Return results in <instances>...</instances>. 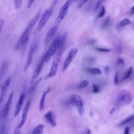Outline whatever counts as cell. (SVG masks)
Here are the masks:
<instances>
[{
	"mask_svg": "<svg viewBox=\"0 0 134 134\" xmlns=\"http://www.w3.org/2000/svg\"><path fill=\"white\" fill-rule=\"evenodd\" d=\"M132 100L133 95L131 92L126 90H121L117 96L115 105L110 110V114H113L121 107L130 104Z\"/></svg>",
	"mask_w": 134,
	"mask_h": 134,
	"instance_id": "obj_1",
	"label": "cell"
},
{
	"mask_svg": "<svg viewBox=\"0 0 134 134\" xmlns=\"http://www.w3.org/2000/svg\"><path fill=\"white\" fill-rule=\"evenodd\" d=\"M63 49V48L59 49L57 51V52L55 53V54L53 58L51 68L50 69V70L48 73L45 76V78H44L45 79H48L51 78L56 75L58 66L60 63Z\"/></svg>",
	"mask_w": 134,
	"mask_h": 134,
	"instance_id": "obj_2",
	"label": "cell"
},
{
	"mask_svg": "<svg viewBox=\"0 0 134 134\" xmlns=\"http://www.w3.org/2000/svg\"><path fill=\"white\" fill-rule=\"evenodd\" d=\"M59 38L60 35H58L53 40L52 42L51 43L49 47L48 50L43 55L42 59L44 63L48 62L52 57L54 55V54L57 52L59 48Z\"/></svg>",
	"mask_w": 134,
	"mask_h": 134,
	"instance_id": "obj_3",
	"label": "cell"
},
{
	"mask_svg": "<svg viewBox=\"0 0 134 134\" xmlns=\"http://www.w3.org/2000/svg\"><path fill=\"white\" fill-rule=\"evenodd\" d=\"M69 103L76 109L80 116H83L84 113V107L82 97L77 94H73L69 97Z\"/></svg>",
	"mask_w": 134,
	"mask_h": 134,
	"instance_id": "obj_4",
	"label": "cell"
},
{
	"mask_svg": "<svg viewBox=\"0 0 134 134\" xmlns=\"http://www.w3.org/2000/svg\"><path fill=\"white\" fill-rule=\"evenodd\" d=\"M31 30L32 29L26 26L24 31L20 35V36L16 41V43L15 44L14 49L15 50H19L27 42Z\"/></svg>",
	"mask_w": 134,
	"mask_h": 134,
	"instance_id": "obj_5",
	"label": "cell"
},
{
	"mask_svg": "<svg viewBox=\"0 0 134 134\" xmlns=\"http://www.w3.org/2000/svg\"><path fill=\"white\" fill-rule=\"evenodd\" d=\"M52 13V8L48 9L44 12L36 28L37 32L40 31L43 28V27L45 26V25L47 23L50 17H51Z\"/></svg>",
	"mask_w": 134,
	"mask_h": 134,
	"instance_id": "obj_6",
	"label": "cell"
},
{
	"mask_svg": "<svg viewBox=\"0 0 134 134\" xmlns=\"http://www.w3.org/2000/svg\"><path fill=\"white\" fill-rule=\"evenodd\" d=\"M73 0H67L63 5L60 8L57 18L55 19L56 23H60L66 16L68 14L69 8L70 7Z\"/></svg>",
	"mask_w": 134,
	"mask_h": 134,
	"instance_id": "obj_7",
	"label": "cell"
},
{
	"mask_svg": "<svg viewBox=\"0 0 134 134\" xmlns=\"http://www.w3.org/2000/svg\"><path fill=\"white\" fill-rule=\"evenodd\" d=\"M77 51L78 49L77 48H73L69 51L68 56L64 62L62 68V71H65L68 69L69 65L76 56L77 53Z\"/></svg>",
	"mask_w": 134,
	"mask_h": 134,
	"instance_id": "obj_8",
	"label": "cell"
},
{
	"mask_svg": "<svg viewBox=\"0 0 134 134\" xmlns=\"http://www.w3.org/2000/svg\"><path fill=\"white\" fill-rule=\"evenodd\" d=\"M14 94V92H12L10 93V94L8 96V98L7 99V100L4 107H3L1 113V117L3 119H5L7 116L10 107L11 106L13 100Z\"/></svg>",
	"mask_w": 134,
	"mask_h": 134,
	"instance_id": "obj_9",
	"label": "cell"
},
{
	"mask_svg": "<svg viewBox=\"0 0 134 134\" xmlns=\"http://www.w3.org/2000/svg\"><path fill=\"white\" fill-rule=\"evenodd\" d=\"M37 48V45L35 43L32 44L28 51V55H27V61L25 65L24 68V72H26L27 71V70L28 69V68H29V66H30L31 64V62H32V57H33V54L34 53V52L36 51Z\"/></svg>",
	"mask_w": 134,
	"mask_h": 134,
	"instance_id": "obj_10",
	"label": "cell"
},
{
	"mask_svg": "<svg viewBox=\"0 0 134 134\" xmlns=\"http://www.w3.org/2000/svg\"><path fill=\"white\" fill-rule=\"evenodd\" d=\"M44 63V62L42 59H41L40 62H39V63L37 65V66L36 68V69H35V71L34 72V73L32 75L31 79L30 82V86L32 85L35 83L36 81L37 80V79L38 78V77L40 75V72H41V70L43 68Z\"/></svg>",
	"mask_w": 134,
	"mask_h": 134,
	"instance_id": "obj_11",
	"label": "cell"
},
{
	"mask_svg": "<svg viewBox=\"0 0 134 134\" xmlns=\"http://www.w3.org/2000/svg\"><path fill=\"white\" fill-rule=\"evenodd\" d=\"M44 118L46 120L52 127H54L57 125V118L54 112L50 110H48L46 113H45L43 115Z\"/></svg>",
	"mask_w": 134,
	"mask_h": 134,
	"instance_id": "obj_12",
	"label": "cell"
},
{
	"mask_svg": "<svg viewBox=\"0 0 134 134\" xmlns=\"http://www.w3.org/2000/svg\"><path fill=\"white\" fill-rule=\"evenodd\" d=\"M58 28H59L58 25H55L49 30V31L47 32L46 35L45 40H44L45 44L48 45L53 40L55 35L56 34L58 31Z\"/></svg>",
	"mask_w": 134,
	"mask_h": 134,
	"instance_id": "obj_13",
	"label": "cell"
},
{
	"mask_svg": "<svg viewBox=\"0 0 134 134\" xmlns=\"http://www.w3.org/2000/svg\"><path fill=\"white\" fill-rule=\"evenodd\" d=\"M30 100H28L27 101V102L26 103L24 109H23V114H22V116H21V120L20 121V123L19 124L18 127L20 129L23 125H24V124L25 123L27 118V115L28 113V110H29V106H30Z\"/></svg>",
	"mask_w": 134,
	"mask_h": 134,
	"instance_id": "obj_14",
	"label": "cell"
},
{
	"mask_svg": "<svg viewBox=\"0 0 134 134\" xmlns=\"http://www.w3.org/2000/svg\"><path fill=\"white\" fill-rule=\"evenodd\" d=\"M25 93H21L19 96V99L18 100L17 103L16 104V107H15V112H14V117H15V118L18 115V114L20 111L21 108L23 106V102H24V100L25 99Z\"/></svg>",
	"mask_w": 134,
	"mask_h": 134,
	"instance_id": "obj_15",
	"label": "cell"
},
{
	"mask_svg": "<svg viewBox=\"0 0 134 134\" xmlns=\"http://www.w3.org/2000/svg\"><path fill=\"white\" fill-rule=\"evenodd\" d=\"M50 87H49L46 91H45L43 94H42V96L41 97L40 100V104H39V110L41 111L42 110H43V109L44 108V101H45V98L46 97V95L47 94V93L50 91Z\"/></svg>",
	"mask_w": 134,
	"mask_h": 134,
	"instance_id": "obj_16",
	"label": "cell"
},
{
	"mask_svg": "<svg viewBox=\"0 0 134 134\" xmlns=\"http://www.w3.org/2000/svg\"><path fill=\"white\" fill-rule=\"evenodd\" d=\"M44 129V125L43 124H39L37 125L32 131V134H43Z\"/></svg>",
	"mask_w": 134,
	"mask_h": 134,
	"instance_id": "obj_17",
	"label": "cell"
},
{
	"mask_svg": "<svg viewBox=\"0 0 134 134\" xmlns=\"http://www.w3.org/2000/svg\"><path fill=\"white\" fill-rule=\"evenodd\" d=\"M67 35H68L67 32L65 31L63 34V35L61 37H60V38H59V49L63 48V47L64 46V44H65V42L66 40Z\"/></svg>",
	"mask_w": 134,
	"mask_h": 134,
	"instance_id": "obj_18",
	"label": "cell"
},
{
	"mask_svg": "<svg viewBox=\"0 0 134 134\" xmlns=\"http://www.w3.org/2000/svg\"><path fill=\"white\" fill-rule=\"evenodd\" d=\"M87 70L88 73L93 75H100L102 73L101 70L98 68H89Z\"/></svg>",
	"mask_w": 134,
	"mask_h": 134,
	"instance_id": "obj_19",
	"label": "cell"
},
{
	"mask_svg": "<svg viewBox=\"0 0 134 134\" xmlns=\"http://www.w3.org/2000/svg\"><path fill=\"white\" fill-rule=\"evenodd\" d=\"M132 71H133V70H132V68L131 66L128 69V70L126 71V72H125V73L124 74L122 81H125V80H127L128 79H129L132 73Z\"/></svg>",
	"mask_w": 134,
	"mask_h": 134,
	"instance_id": "obj_20",
	"label": "cell"
},
{
	"mask_svg": "<svg viewBox=\"0 0 134 134\" xmlns=\"http://www.w3.org/2000/svg\"><path fill=\"white\" fill-rule=\"evenodd\" d=\"M133 115H131V116H130L129 117H128L127 118L123 119L119 123V124L118 125V126H123L129 122H130L131 120H132L133 119Z\"/></svg>",
	"mask_w": 134,
	"mask_h": 134,
	"instance_id": "obj_21",
	"label": "cell"
},
{
	"mask_svg": "<svg viewBox=\"0 0 134 134\" xmlns=\"http://www.w3.org/2000/svg\"><path fill=\"white\" fill-rule=\"evenodd\" d=\"M111 24V19L109 17H107L103 22L102 25V28L103 29H106L108 28Z\"/></svg>",
	"mask_w": 134,
	"mask_h": 134,
	"instance_id": "obj_22",
	"label": "cell"
},
{
	"mask_svg": "<svg viewBox=\"0 0 134 134\" xmlns=\"http://www.w3.org/2000/svg\"><path fill=\"white\" fill-rule=\"evenodd\" d=\"M41 80H42V77H40L39 79H38V80H37L36 81V82H35V83L32 85L31 86V87L29 89V93H31L32 92H33L36 90L37 86H38L39 83L41 82Z\"/></svg>",
	"mask_w": 134,
	"mask_h": 134,
	"instance_id": "obj_23",
	"label": "cell"
},
{
	"mask_svg": "<svg viewBox=\"0 0 134 134\" xmlns=\"http://www.w3.org/2000/svg\"><path fill=\"white\" fill-rule=\"evenodd\" d=\"M131 23V22L130 20H129L128 18H125L120 21V22L119 24V26L120 27H125L126 26H127V25L130 24Z\"/></svg>",
	"mask_w": 134,
	"mask_h": 134,
	"instance_id": "obj_24",
	"label": "cell"
},
{
	"mask_svg": "<svg viewBox=\"0 0 134 134\" xmlns=\"http://www.w3.org/2000/svg\"><path fill=\"white\" fill-rule=\"evenodd\" d=\"M99 13L97 15V18H100L102 17H103L105 13H106V9H105V7L104 6L102 5L100 7H99Z\"/></svg>",
	"mask_w": 134,
	"mask_h": 134,
	"instance_id": "obj_25",
	"label": "cell"
},
{
	"mask_svg": "<svg viewBox=\"0 0 134 134\" xmlns=\"http://www.w3.org/2000/svg\"><path fill=\"white\" fill-rule=\"evenodd\" d=\"M88 84V81L87 80H84L82 81L77 86L79 89H83L86 87Z\"/></svg>",
	"mask_w": 134,
	"mask_h": 134,
	"instance_id": "obj_26",
	"label": "cell"
},
{
	"mask_svg": "<svg viewBox=\"0 0 134 134\" xmlns=\"http://www.w3.org/2000/svg\"><path fill=\"white\" fill-rule=\"evenodd\" d=\"M10 81H11V77L10 76H8L6 79V80L4 82V84L2 85L4 88L6 89L7 87H9V86L10 85Z\"/></svg>",
	"mask_w": 134,
	"mask_h": 134,
	"instance_id": "obj_27",
	"label": "cell"
},
{
	"mask_svg": "<svg viewBox=\"0 0 134 134\" xmlns=\"http://www.w3.org/2000/svg\"><path fill=\"white\" fill-rule=\"evenodd\" d=\"M89 0H80L77 4V8L81 9Z\"/></svg>",
	"mask_w": 134,
	"mask_h": 134,
	"instance_id": "obj_28",
	"label": "cell"
},
{
	"mask_svg": "<svg viewBox=\"0 0 134 134\" xmlns=\"http://www.w3.org/2000/svg\"><path fill=\"white\" fill-rule=\"evenodd\" d=\"M23 0H14V7L15 9H18L21 5Z\"/></svg>",
	"mask_w": 134,
	"mask_h": 134,
	"instance_id": "obj_29",
	"label": "cell"
},
{
	"mask_svg": "<svg viewBox=\"0 0 134 134\" xmlns=\"http://www.w3.org/2000/svg\"><path fill=\"white\" fill-rule=\"evenodd\" d=\"M96 50L99 52H108L111 51L110 49H107V48H99V47H97L96 48Z\"/></svg>",
	"mask_w": 134,
	"mask_h": 134,
	"instance_id": "obj_30",
	"label": "cell"
},
{
	"mask_svg": "<svg viewBox=\"0 0 134 134\" xmlns=\"http://www.w3.org/2000/svg\"><path fill=\"white\" fill-rule=\"evenodd\" d=\"M5 88H4V87L2 85L1 86V93H0V106H1V103L2 102V100H3V96H4V93H5Z\"/></svg>",
	"mask_w": 134,
	"mask_h": 134,
	"instance_id": "obj_31",
	"label": "cell"
},
{
	"mask_svg": "<svg viewBox=\"0 0 134 134\" xmlns=\"http://www.w3.org/2000/svg\"><path fill=\"white\" fill-rule=\"evenodd\" d=\"M104 0H98L97 3H96L95 5V7H94V10L95 11H97L98 10V9L99 8L100 5L102 4V2H103Z\"/></svg>",
	"mask_w": 134,
	"mask_h": 134,
	"instance_id": "obj_32",
	"label": "cell"
},
{
	"mask_svg": "<svg viewBox=\"0 0 134 134\" xmlns=\"http://www.w3.org/2000/svg\"><path fill=\"white\" fill-rule=\"evenodd\" d=\"M117 64L118 66H123L124 65V61L122 58H118L117 60Z\"/></svg>",
	"mask_w": 134,
	"mask_h": 134,
	"instance_id": "obj_33",
	"label": "cell"
},
{
	"mask_svg": "<svg viewBox=\"0 0 134 134\" xmlns=\"http://www.w3.org/2000/svg\"><path fill=\"white\" fill-rule=\"evenodd\" d=\"M114 83L115 85H117L118 83V72H117L115 73L114 79Z\"/></svg>",
	"mask_w": 134,
	"mask_h": 134,
	"instance_id": "obj_34",
	"label": "cell"
},
{
	"mask_svg": "<svg viewBox=\"0 0 134 134\" xmlns=\"http://www.w3.org/2000/svg\"><path fill=\"white\" fill-rule=\"evenodd\" d=\"M93 92L94 93H97L99 92V87L95 84H93Z\"/></svg>",
	"mask_w": 134,
	"mask_h": 134,
	"instance_id": "obj_35",
	"label": "cell"
},
{
	"mask_svg": "<svg viewBox=\"0 0 134 134\" xmlns=\"http://www.w3.org/2000/svg\"><path fill=\"white\" fill-rule=\"evenodd\" d=\"M4 19H0V35L1 34L2 32V30L4 26Z\"/></svg>",
	"mask_w": 134,
	"mask_h": 134,
	"instance_id": "obj_36",
	"label": "cell"
},
{
	"mask_svg": "<svg viewBox=\"0 0 134 134\" xmlns=\"http://www.w3.org/2000/svg\"><path fill=\"white\" fill-rule=\"evenodd\" d=\"M35 1V0H28V4H27V7H28V8H30L31 7V6H32V4H34Z\"/></svg>",
	"mask_w": 134,
	"mask_h": 134,
	"instance_id": "obj_37",
	"label": "cell"
},
{
	"mask_svg": "<svg viewBox=\"0 0 134 134\" xmlns=\"http://www.w3.org/2000/svg\"><path fill=\"white\" fill-rule=\"evenodd\" d=\"M91 131L89 129H85L83 131H82L81 134H91Z\"/></svg>",
	"mask_w": 134,
	"mask_h": 134,
	"instance_id": "obj_38",
	"label": "cell"
},
{
	"mask_svg": "<svg viewBox=\"0 0 134 134\" xmlns=\"http://www.w3.org/2000/svg\"><path fill=\"white\" fill-rule=\"evenodd\" d=\"M130 133V128L129 127H126L124 130V134H129Z\"/></svg>",
	"mask_w": 134,
	"mask_h": 134,
	"instance_id": "obj_39",
	"label": "cell"
},
{
	"mask_svg": "<svg viewBox=\"0 0 134 134\" xmlns=\"http://www.w3.org/2000/svg\"><path fill=\"white\" fill-rule=\"evenodd\" d=\"M19 128L17 127H16L15 130H14V134H20V132H19Z\"/></svg>",
	"mask_w": 134,
	"mask_h": 134,
	"instance_id": "obj_40",
	"label": "cell"
},
{
	"mask_svg": "<svg viewBox=\"0 0 134 134\" xmlns=\"http://www.w3.org/2000/svg\"><path fill=\"white\" fill-rule=\"evenodd\" d=\"M130 13L131 15H133L134 13V6H132L130 9Z\"/></svg>",
	"mask_w": 134,
	"mask_h": 134,
	"instance_id": "obj_41",
	"label": "cell"
},
{
	"mask_svg": "<svg viewBox=\"0 0 134 134\" xmlns=\"http://www.w3.org/2000/svg\"><path fill=\"white\" fill-rule=\"evenodd\" d=\"M105 70L106 72H108V71H109V67L108 66H106L105 68Z\"/></svg>",
	"mask_w": 134,
	"mask_h": 134,
	"instance_id": "obj_42",
	"label": "cell"
},
{
	"mask_svg": "<svg viewBox=\"0 0 134 134\" xmlns=\"http://www.w3.org/2000/svg\"><path fill=\"white\" fill-rule=\"evenodd\" d=\"M77 1V0H73V1Z\"/></svg>",
	"mask_w": 134,
	"mask_h": 134,
	"instance_id": "obj_43",
	"label": "cell"
}]
</instances>
